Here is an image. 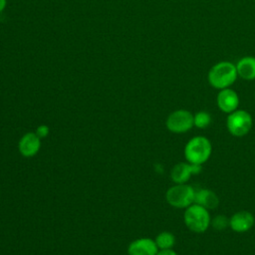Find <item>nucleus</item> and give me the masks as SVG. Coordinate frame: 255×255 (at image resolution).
Here are the masks:
<instances>
[{
	"label": "nucleus",
	"mask_w": 255,
	"mask_h": 255,
	"mask_svg": "<svg viewBox=\"0 0 255 255\" xmlns=\"http://www.w3.org/2000/svg\"><path fill=\"white\" fill-rule=\"evenodd\" d=\"M210 224L216 230H224L229 227V218L224 215H217L213 219H211Z\"/></svg>",
	"instance_id": "dca6fc26"
},
{
	"label": "nucleus",
	"mask_w": 255,
	"mask_h": 255,
	"mask_svg": "<svg viewBox=\"0 0 255 255\" xmlns=\"http://www.w3.org/2000/svg\"><path fill=\"white\" fill-rule=\"evenodd\" d=\"M212 146L209 139L202 135L190 138L184 147V155L189 163L202 165L211 155Z\"/></svg>",
	"instance_id": "f03ea898"
},
{
	"label": "nucleus",
	"mask_w": 255,
	"mask_h": 255,
	"mask_svg": "<svg viewBox=\"0 0 255 255\" xmlns=\"http://www.w3.org/2000/svg\"><path fill=\"white\" fill-rule=\"evenodd\" d=\"M18 146L23 156H34L40 149L41 138L35 132H27L21 137Z\"/></svg>",
	"instance_id": "9b49d317"
},
{
	"label": "nucleus",
	"mask_w": 255,
	"mask_h": 255,
	"mask_svg": "<svg viewBox=\"0 0 255 255\" xmlns=\"http://www.w3.org/2000/svg\"><path fill=\"white\" fill-rule=\"evenodd\" d=\"M237 77L236 66L227 61L215 64L208 72V82L217 90L229 88L236 81Z\"/></svg>",
	"instance_id": "f257e3e1"
},
{
	"label": "nucleus",
	"mask_w": 255,
	"mask_h": 255,
	"mask_svg": "<svg viewBox=\"0 0 255 255\" xmlns=\"http://www.w3.org/2000/svg\"><path fill=\"white\" fill-rule=\"evenodd\" d=\"M5 6H6V0H0V12L4 10Z\"/></svg>",
	"instance_id": "6ab92c4d"
},
{
	"label": "nucleus",
	"mask_w": 255,
	"mask_h": 255,
	"mask_svg": "<svg viewBox=\"0 0 255 255\" xmlns=\"http://www.w3.org/2000/svg\"><path fill=\"white\" fill-rule=\"evenodd\" d=\"M193 115L187 110H176L166 119V128L174 133H183L193 127Z\"/></svg>",
	"instance_id": "423d86ee"
},
{
	"label": "nucleus",
	"mask_w": 255,
	"mask_h": 255,
	"mask_svg": "<svg viewBox=\"0 0 255 255\" xmlns=\"http://www.w3.org/2000/svg\"><path fill=\"white\" fill-rule=\"evenodd\" d=\"M195 189L186 183L175 184L167 189L166 201L173 207L186 208L194 203Z\"/></svg>",
	"instance_id": "20e7f679"
},
{
	"label": "nucleus",
	"mask_w": 255,
	"mask_h": 255,
	"mask_svg": "<svg viewBox=\"0 0 255 255\" xmlns=\"http://www.w3.org/2000/svg\"><path fill=\"white\" fill-rule=\"evenodd\" d=\"M211 124V116L207 112L200 111L193 115V125L198 128H205Z\"/></svg>",
	"instance_id": "2eb2a0df"
},
{
	"label": "nucleus",
	"mask_w": 255,
	"mask_h": 255,
	"mask_svg": "<svg viewBox=\"0 0 255 255\" xmlns=\"http://www.w3.org/2000/svg\"><path fill=\"white\" fill-rule=\"evenodd\" d=\"M183 221L186 227L195 233L206 231L210 225L211 218L208 210L196 203H192L185 208Z\"/></svg>",
	"instance_id": "7ed1b4c3"
},
{
	"label": "nucleus",
	"mask_w": 255,
	"mask_h": 255,
	"mask_svg": "<svg viewBox=\"0 0 255 255\" xmlns=\"http://www.w3.org/2000/svg\"><path fill=\"white\" fill-rule=\"evenodd\" d=\"M236 66L237 74L240 78L246 81L255 80V58L254 57H244L240 59Z\"/></svg>",
	"instance_id": "ddd939ff"
},
{
	"label": "nucleus",
	"mask_w": 255,
	"mask_h": 255,
	"mask_svg": "<svg viewBox=\"0 0 255 255\" xmlns=\"http://www.w3.org/2000/svg\"><path fill=\"white\" fill-rule=\"evenodd\" d=\"M49 132H50V129H49L48 126H46V125H41V126H39V127L36 128V131H35V133H36L40 138L46 137V136L49 134Z\"/></svg>",
	"instance_id": "f3484780"
},
{
	"label": "nucleus",
	"mask_w": 255,
	"mask_h": 255,
	"mask_svg": "<svg viewBox=\"0 0 255 255\" xmlns=\"http://www.w3.org/2000/svg\"><path fill=\"white\" fill-rule=\"evenodd\" d=\"M155 243L156 246L159 250H163V249H171L172 246L175 243V238L173 236L172 233L167 232V231H163L160 232L156 238H155Z\"/></svg>",
	"instance_id": "4468645a"
},
{
	"label": "nucleus",
	"mask_w": 255,
	"mask_h": 255,
	"mask_svg": "<svg viewBox=\"0 0 255 255\" xmlns=\"http://www.w3.org/2000/svg\"><path fill=\"white\" fill-rule=\"evenodd\" d=\"M216 102L220 111L226 114H230L238 109L239 97L235 91L226 88L220 90V92L217 95Z\"/></svg>",
	"instance_id": "6e6552de"
},
{
	"label": "nucleus",
	"mask_w": 255,
	"mask_h": 255,
	"mask_svg": "<svg viewBox=\"0 0 255 255\" xmlns=\"http://www.w3.org/2000/svg\"><path fill=\"white\" fill-rule=\"evenodd\" d=\"M252 117L244 110H236L228 114L226 127L228 131L234 136H243L247 134L252 128Z\"/></svg>",
	"instance_id": "39448f33"
},
{
	"label": "nucleus",
	"mask_w": 255,
	"mask_h": 255,
	"mask_svg": "<svg viewBox=\"0 0 255 255\" xmlns=\"http://www.w3.org/2000/svg\"><path fill=\"white\" fill-rule=\"evenodd\" d=\"M194 203L208 210V209H214L215 207H217L219 203V199L212 190L201 188L199 190H195Z\"/></svg>",
	"instance_id": "f8f14e48"
},
{
	"label": "nucleus",
	"mask_w": 255,
	"mask_h": 255,
	"mask_svg": "<svg viewBox=\"0 0 255 255\" xmlns=\"http://www.w3.org/2000/svg\"><path fill=\"white\" fill-rule=\"evenodd\" d=\"M156 255H177V254L172 249H163V250H158Z\"/></svg>",
	"instance_id": "a211bd4d"
},
{
	"label": "nucleus",
	"mask_w": 255,
	"mask_h": 255,
	"mask_svg": "<svg viewBox=\"0 0 255 255\" xmlns=\"http://www.w3.org/2000/svg\"><path fill=\"white\" fill-rule=\"evenodd\" d=\"M202 169V166L199 164H193L189 162H178L176 163L171 171H170V177L171 180L176 183H186L190 176L193 174H198Z\"/></svg>",
	"instance_id": "0eeeda50"
},
{
	"label": "nucleus",
	"mask_w": 255,
	"mask_h": 255,
	"mask_svg": "<svg viewBox=\"0 0 255 255\" xmlns=\"http://www.w3.org/2000/svg\"><path fill=\"white\" fill-rule=\"evenodd\" d=\"M158 250L155 241L150 238L136 239L128 248V255H156Z\"/></svg>",
	"instance_id": "9d476101"
},
{
	"label": "nucleus",
	"mask_w": 255,
	"mask_h": 255,
	"mask_svg": "<svg viewBox=\"0 0 255 255\" xmlns=\"http://www.w3.org/2000/svg\"><path fill=\"white\" fill-rule=\"evenodd\" d=\"M255 222L253 214L249 211H238L229 218V227L238 233H243L250 230Z\"/></svg>",
	"instance_id": "1a4fd4ad"
}]
</instances>
